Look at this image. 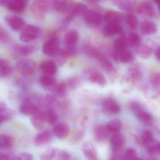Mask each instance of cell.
Masks as SVG:
<instances>
[{
    "instance_id": "6da1fadb",
    "label": "cell",
    "mask_w": 160,
    "mask_h": 160,
    "mask_svg": "<svg viewBox=\"0 0 160 160\" xmlns=\"http://www.w3.org/2000/svg\"><path fill=\"white\" fill-rule=\"evenodd\" d=\"M16 67L22 75L25 78L32 76L36 70L35 63L30 59L19 60L16 64Z\"/></svg>"
},
{
    "instance_id": "7a4b0ae2",
    "label": "cell",
    "mask_w": 160,
    "mask_h": 160,
    "mask_svg": "<svg viewBox=\"0 0 160 160\" xmlns=\"http://www.w3.org/2000/svg\"><path fill=\"white\" fill-rule=\"evenodd\" d=\"M40 104L39 101H35L32 99L28 98L24 100L20 106V113L23 115L32 116L38 111L41 110Z\"/></svg>"
},
{
    "instance_id": "3957f363",
    "label": "cell",
    "mask_w": 160,
    "mask_h": 160,
    "mask_svg": "<svg viewBox=\"0 0 160 160\" xmlns=\"http://www.w3.org/2000/svg\"><path fill=\"white\" fill-rule=\"evenodd\" d=\"M40 32V29L38 26L28 24L22 29L19 36L20 40L24 43L32 42L37 39Z\"/></svg>"
},
{
    "instance_id": "277c9868",
    "label": "cell",
    "mask_w": 160,
    "mask_h": 160,
    "mask_svg": "<svg viewBox=\"0 0 160 160\" xmlns=\"http://www.w3.org/2000/svg\"><path fill=\"white\" fill-rule=\"evenodd\" d=\"M101 108L104 113L111 115L118 114L121 110L116 101L110 97L106 98L102 100Z\"/></svg>"
},
{
    "instance_id": "5b68a950",
    "label": "cell",
    "mask_w": 160,
    "mask_h": 160,
    "mask_svg": "<svg viewBox=\"0 0 160 160\" xmlns=\"http://www.w3.org/2000/svg\"><path fill=\"white\" fill-rule=\"evenodd\" d=\"M49 9L48 0H34L31 4V12L38 18H41L46 15Z\"/></svg>"
},
{
    "instance_id": "8992f818",
    "label": "cell",
    "mask_w": 160,
    "mask_h": 160,
    "mask_svg": "<svg viewBox=\"0 0 160 160\" xmlns=\"http://www.w3.org/2000/svg\"><path fill=\"white\" fill-rule=\"evenodd\" d=\"M78 39V34L76 31L71 30L67 33L65 37V42L67 49L65 50L68 56L73 55L76 53L75 45Z\"/></svg>"
},
{
    "instance_id": "52a82bcc",
    "label": "cell",
    "mask_w": 160,
    "mask_h": 160,
    "mask_svg": "<svg viewBox=\"0 0 160 160\" xmlns=\"http://www.w3.org/2000/svg\"><path fill=\"white\" fill-rule=\"evenodd\" d=\"M59 41L56 39H52L46 41L42 47L44 54L51 57L56 56L60 51Z\"/></svg>"
},
{
    "instance_id": "ba28073f",
    "label": "cell",
    "mask_w": 160,
    "mask_h": 160,
    "mask_svg": "<svg viewBox=\"0 0 160 160\" xmlns=\"http://www.w3.org/2000/svg\"><path fill=\"white\" fill-rule=\"evenodd\" d=\"M126 142L125 136L120 132L113 133L110 139L111 148L113 153H119Z\"/></svg>"
},
{
    "instance_id": "9c48e42d",
    "label": "cell",
    "mask_w": 160,
    "mask_h": 160,
    "mask_svg": "<svg viewBox=\"0 0 160 160\" xmlns=\"http://www.w3.org/2000/svg\"><path fill=\"white\" fill-rule=\"evenodd\" d=\"M53 135L52 132L48 130L41 131L35 137V144L38 146H44L49 144L53 140Z\"/></svg>"
},
{
    "instance_id": "30bf717a",
    "label": "cell",
    "mask_w": 160,
    "mask_h": 160,
    "mask_svg": "<svg viewBox=\"0 0 160 160\" xmlns=\"http://www.w3.org/2000/svg\"><path fill=\"white\" fill-rule=\"evenodd\" d=\"M4 19L10 28L13 31L16 32L20 31L25 26V21L20 17L7 15L5 17Z\"/></svg>"
},
{
    "instance_id": "8fae6325",
    "label": "cell",
    "mask_w": 160,
    "mask_h": 160,
    "mask_svg": "<svg viewBox=\"0 0 160 160\" xmlns=\"http://www.w3.org/2000/svg\"><path fill=\"white\" fill-rule=\"evenodd\" d=\"M31 124L37 130H40L45 127L47 123L45 112L42 110L38 111L31 117Z\"/></svg>"
},
{
    "instance_id": "7c38bea8",
    "label": "cell",
    "mask_w": 160,
    "mask_h": 160,
    "mask_svg": "<svg viewBox=\"0 0 160 160\" xmlns=\"http://www.w3.org/2000/svg\"><path fill=\"white\" fill-rule=\"evenodd\" d=\"M70 129L68 125L65 122H60L55 124L52 129L53 134L59 139H65L69 134Z\"/></svg>"
},
{
    "instance_id": "4fadbf2b",
    "label": "cell",
    "mask_w": 160,
    "mask_h": 160,
    "mask_svg": "<svg viewBox=\"0 0 160 160\" xmlns=\"http://www.w3.org/2000/svg\"><path fill=\"white\" fill-rule=\"evenodd\" d=\"M83 154L87 159L96 160L98 159V152L92 143L86 142L83 143L82 147Z\"/></svg>"
},
{
    "instance_id": "5bb4252c",
    "label": "cell",
    "mask_w": 160,
    "mask_h": 160,
    "mask_svg": "<svg viewBox=\"0 0 160 160\" xmlns=\"http://www.w3.org/2000/svg\"><path fill=\"white\" fill-rule=\"evenodd\" d=\"M111 132L105 125H99L94 131L95 139L99 142H103L108 140Z\"/></svg>"
},
{
    "instance_id": "9a60e30c",
    "label": "cell",
    "mask_w": 160,
    "mask_h": 160,
    "mask_svg": "<svg viewBox=\"0 0 160 160\" xmlns=\"http://www.w3.org/2000/svg\"><path fill=\"white\" fill-rule=\"evenodd\" d=\"M40 68L45 75L54 76L57 72V66L56 63L51 60H45L41 62Z\"/></svg>"
},
{
    "instance_id": "2e32d148",
    "label": "cell",
    "mask_w": 160,
    "mask_h": 160,
    "mask_svg": "<svg viewBox=\"0 0 160 160\" xmlns=\"http://www.w3.org/2000/svg\"><path fill=\"white\" fill-rule=\"evenodd\" d=\"M123 32V27L118 23H107L103 28V34L106 36H113L121 34Z\"/></svg>"
},
{
    "instance_id": "e0dca14e",
    "label": "cell",
    "mask_w": 160,
    "mask_h": 160,
    "mask_svg": "<svg viewBox=\"0 0 160 160\" xmlns=\"http://www.w3.org/2000/svg\"><path fill=\"white\" fill-rule=\"evenodd\" d=\"M39 84L45 90L52 91L56 84V79L53 76L45 75L40 77L39 80Z\"/></svg>"
},
{
    "instance_id": "ac0fdd59",
    "label": "cell",
    "mask_w": 160,
    "mask_h": 160,
    "mask_svg": "<svg viewBox=\"0 0 160 160\" xmlns=\"http://www.w3.org/2000/svg\"><path fill=\"white\" fill-rule=\"evenodd\" d=\"M141 33L145 35L154 34L157 31V26L153 21L144 20L141 23L140 25Z\"/></svg>"
},
{
    "instance_id": "d6986e66",
    "label": "cell",
    "mask_w": 160,
    "mask_h": 160,
    "mask_svg": "<svg viewBox=\"0 0 160 160\" xmlns=\"http://www.w3.org/2000/svg\"><path fill=\"white\" fill-rule=\"evenodd\" d=\"M15 114V111L8 108L4 102H0V124L12 119Z\"/></svg>"
},
{
    "instance_id": "ffe728a7",
    "label": "cell",
    "mask_w": 160,
    "mask_h": 160,
    "mask_svg": "<svg viewBox=\"0 0 160 160\" xmlns=\"http://www.w3.org/2000/svg\"><path fill=\"white\" fill-rule=\"evenodd\" d=\"M38 47L35 45H16L14 47V50L18 55L26 56L36 51Z\"/></svg>"
},
{
    "instance_id": "44dd1931",
    "label": "cell",
    "mask_w": 160,
    "mask_h": 160,
    "mask_svg": "<svg viewBox=\"0 0 160 160\" xmlns=\"http://www.w3.org/2000/svg\"><path fill=\"white\" fill-rule=\"evenodd\" d=\"M26 0H11L7 8L15 13H22L26 6Z\"/></svg>"
},
{
    "instance_id": "7402d4cb",
    "label": "cell",
    "mask_w": 160,
    "mask_h": 160,
    "mask_svg": "<svg viewBox=\"0 0 160 160\" xmlns=\"http://www.w3.org/2000/svg\"><path fill=\"white\" fill-rule=\"evenodd\" d=\"M84 16L87 22L92 25H98L102 21L101 15L96 11L88 10Z\"/></svg>"
},
{
    "instance_id": "603a6c76",
    "label": "cell",
    "mask_w": 160,
    "mask_h": 160,
    "mask_svg": "<svg viewBox=\"0 0 160 160\" xmlns=\"http://www.w3.org/2000/svg\"><path fill=\"white\" fill-rule=\"evenodd\" d=\"M137 11L140 14L148 17H151L155 14L154 6L148 1L142 3L138 7Z\"/></svg>"
},
{
    "instance_id": "cb8c5ba5",
    "label": "cell",
    "mask_w": 160,
    "mask_h": 160,
    "mask_svg": "<svg viewBox=\"0 0 160 160\" xmlns=\"http://www.w3.org/2000/svg\"><path fill=\"white\" fill-rule=\"evenodd\" d=\"M133 112L135 114L136 118L142 123L148 125L151 124L153 121V117L151 114L144 110L142 107Z\"/></svg>"
},
{
    "instance_id": "d4e9b609",
    "label": "cell",
    "mask_w": 160,
    "mask_h": 160,
    "mask_svg": "<svg viewBox=\"0 0 160 160\" xmlns=\"http://www.w3.org/2000/svg\"><path fill=\"white\" fill-rule=\"evenodd\" d=\"M54 7L60 12H68L72 10L73 2L71 0H55Z\"/></svg>"
},
{
    "instance_id": "484cf974",
    "label": "cell",
    "mask_w": 160,
    "mask_h": 160,
    "mask_svg": "<svg viewBox=\"0 0 160 160\" xmlns=\"http://www.w3.org/2000/svg\"><path fill=\"white\" fill-rule=\"evenodd\" d=\"M89 80L91 82L101 86H104L106 84V80L102 72L98 70L92 71L89 75Z\"/></svg>"
},
{
    "instance_id": "4316f807",
    "label": "cell",
    "mask_w": 160,
    "mask_h": 160,
    "mask_svg": "<svg viewBox=\"0 0 160 160\" xmlns=\"http://www.w3.org/2000/svg\"><path fill=\"white\" fill-rule=\"evenodd\" d=\"M112 57L114 60L116 62L127 63L132 60V54L130 51L127 49L121 53H117L114 51L112 53Z\"/></svg>"
},
{
    "instance_id": "83f0119b",
    "label": "cell",
    "mask_w": 160,
    "mask_h": 160,
    "mask_svg": "<svg viewBox=\"0 0 160 160\" xmlns=\"http://www.w3.org/2000/svg\"><path fill=\"white\" fill-rule=\"evenodd\" d=\"M104 19L107 23H119L122 20V16L118 12L109 11L104 15Z\"/></svg>"
},
{
    "instance_id": "f1b7e54d",
    "label": "cell",
    "mask_w": 160,
    "mask_h": 160,
    "mask_svg": "<svg viewBox=\"0 0 160 160\" xmlns=\"http://www.w3.org/2000/svg\"><path fill=\"white\" fill-rule=\"evenodd\" d=\"M44 112L46 116V121L48 124L51 125L56 124L58 121V116L54 109L46 108Z\"/></svg>"
},
{
    "instance_id": "f546056e",
    "label": "cell",
    "mask_w": 160,
    "mask_h": 160,
    "mask_svg": "<svg viewBox=\"0 0 160 160\" xmlns=\"http://www.w3.org/2000/svg\"><path fill=\"white\" fill-rule=\"evenodd\" d=\"M154 136L151 131L146 130L143 132L140 139V142L143 146L146 147L154 142Z\"/></svg>"
},
{
    "instance_id": "4dcf8cb0",
    "label": "cell",
    "mask_w": 160,
    "mask_h": 160,
    "mask_svg": "<svg viewBox=\"0 0 160 160\" xmlns=\"http://www.w3.org/2000/svg\"><path fill=\"white\" fill-rule=\"evenodd\" d=\"M116 2L120 9L126 11H131L135 8L137 3V0H118Z\"/></svg>"
},
{
    "instance_id": "1f68e13d",
    "label": "cell",
    "mask_w": 160,
    "mask_h": 160,
    "mask_svg": "<svg viewBox=\"0 0 160 160\" xmlns=\"http://www.w3.org/2000/svg\"><path fill=\"white\" fill-rule=\"evenodd\" d=\"M52 91L53 93V95L55 96L62 97L66 95L67 92V85L63 82L56 83Z\"/></svg>"
},
{
    "instance_id": "d6a6232c",
    "label": "cell",
    "mask_w": 160,
    "mask_h": 160,
    "mask_svg": "<svg viewBox=\"0 0 160 160\" xmlns=\"http://www.w3.org/2000/svg\"><path fill=\"white\" fill-rule=\"evenodd\" d=\"M96 59L98 60L100 63L102 68H103L106 71L110 72L114 71V68L112 65V63L101 54H99Z\"/></svg>"
},
{
    "instance_id": "836d02e7",
    "label": "cell",
    "mask_w": 160,
    "mask_h": 160,
    "mask_svg": "<svg viewBox=\"0 0 160 160\" xmlns=\"http://www.w3.org/2000/svg\"><path fill=\"white\" fill-rule=\"evenodd\" d=\"M106 126L109 132L113 134L120 132L122 128V122L119 119H113L111 120Z\"/></svg>"
},
{
    "instance_id": "e575fe53",
    "label": "cell",
    "mask_w": 160,
    "mask_h": 160,
    "mask_svg": "<svg viewBox=\"0 0 160 160\" xmlns=\"http://www.w3.org/2000/svg\"><path fill=\"white\" fill-rule=\"evenodd\" d=\"M149 84L157 95H160V73L153 74L150 77Z\"/></svg>"
},
{
    "instance_id": "d590c367",
    "label": "cell",
    "mask_w": 160,
    "mask_h": 160,
    "mask_svg": "<svg viewBox=\"0 0 160 160\" xmlns=\"http://www.w3.org/2000/svg\"><path fill=\"white\" fill-rule=\"evenodd\" d=\"M13 141L10 136L6 134L0 135V148L8 149L13 146Z\"/></svg>"
},
{
    "instance_id": "8d00e7d4",
    "label": "cell",
    "mask_w": 160,
    "mask_h": 160,
    "mask_svg": "<svg viewBox=\"0 0 160 160\" xmlns=\"http://www.w3.org/2000/svg\"><path fill=\"white\" fill-rule=\"evenodd\" d=\"M88 9L85 5L82 3H78L74 6L72 10H71V15L68 19L72 18L74 16L76 15H81L84 16L87 12Z\"/></svg>"
},
{
    "instance_id": "74e56055",
    "label": "cell",
    "mask_w": 160,
    "mask_h": 160,
    "mask_svg": "<svg viewBox=\"0 0 160 160\" xmlns=\"http://www.w3.org/2000/svg\"><path fill=\"white\" fill-rule=\"evenodd\" d=\"M114 51L121 53L127 50V44L123 38L117 39L114 41Z\"/></svg>"
},
{
    "instance_id": "f35d334b",
    "label": "cell",
    "mask_w": 160,
    "mask_h": 160,
    "mask_svg": "<svg viewBox=\"0 0 160 160\" xmlns=\"http://www.w3.org/2000/svg\"><path fill=\"white\" fill-rule=\"evenodd\" d=\"M56 96L52 95H47L45 97V104L46 108H52L55 109V107H59L60 102L56 99Z\"/></svg>"
},
{
    "instance_id": "ab89813d",
    "label": "cell",
    "mask_w": 160,
    "mask_h": 160,
    "mask_svg": "<svg viewBox=\"0 0 160 160\" xmlns=\"http://www.w3.org/2000/svg\"><path fill=\"white\" fill-rule=\"evenodd\" d=\"M57 150L52 147H48L46 149L40 156V159L51 160L53 159L56 156Z\"/></svg>"
},
{
    "instance_id": "60d3db41",
    "label": "cell",
    "mask_w": 160,
    "mask_h": 160,
    "mask_svg": "<svg viewBox=\"0 0 160 160\" xmlns=\"http://www.w3.org/2000/svg\"><path fill=\"white\" fill-rule=\"evenodd\" d=\"M129 44L132 47L140 46L141 42V37L136 33H132L129 35L128 38Z\"/></svg>"
},
{
    "instance_id": "b9f144b4",
    "label": "cell",
    "mask_w": 160,
    "mask_h": 160,
    "mask_svg": "<svg viewBox=\"0 0 160 160\" xmlns=\"http://www.w3.org/2000/svg\"><path fill=\"white\" fill-rule=\"evenodd\" d=\"M138 54L141 58L147 59L152 54V49L147 46H142L138 49Z\"/></svg>"
},
{
    "instance_id": "7bdbcfd3",
    "label": "cell",
    "mask_w": 160,
    "mask_h": 160,
    "mask_svg": "<svg viewBox=\"0 0 160 160\" xmlns=\"http://www.w3.org/2000/svg\"><path fill=\"white\" fill-rule=\"evenodd\" d=\"M126 21L127 25L131 29L135 30L138 27V20L134 15L132 14L128 15L126 18Z\"/></svg>"
},
{
    "instance_id": "ee69618b",
    "label": "cell",
    "mask_w": 160,
    "mask_h": 160,
    "mask_svg": "<svg viewBox=\"0 0 160 160\" xmlns=\"http://www.w3.org/2000/svg\"><path fill=\"white\" fill-rule=\"evenodd\" d=\"M13 68L9 62H8L0 69V76L2 77H7L10 76L13 72Z\"/></svg>"
},
{
    "instance_id": "f6af8a7d",
    "label": "cell",
    "mask_w": 160,
    "mask_h": 160,
    "mask_svg": "<svg viewBox=\"0 0 160 160\" xmlns=\"http://www.w3.org/2000/svg\"><path fill=\"white\" fill-rule=\"evenodd\" d=\"M55 157V159L58 160H68L71 159V156L65 150H57Z\"/></svg>"
},
{
    "instance_id": "bcb514c9",
    "label": "cell",
    "mask_w": 160,
    "mask_h": 160,
    "mask_svg": "<svg viewBox=\"0 0 160 160\" xmlns=\"http://www.w3.org/2000/svg\"><path fill=\"white\" fill-rule=\"evenodd\" d=\"M124 155L125 159L135 160L138 159L137 152L133 148H128Z\"/></svg>"
},
{
    "instance_id": "7dc6e473",
    "label": "cell",
    "mask_w": 160,
    "mask_h": 160,
    "mask_svg": "<svg viewBox=\"0 0 160 160\" xmlns=\"http://www.w3.org/2000/svg\"><path fill=\"white\" fill-rule=\"evenodd\" d=\"M11 39L9 34L6 30L0 24V42H7Z\"/></svg>"
},
{
    "instance_id": "c3c4849f",
    "label": "cell",
    "mask_w": 160,
    "mask_h": 160,
    "mask_svg": "<svg viewBox=\"0 0 160 160\" xmlns=\"http://www.w3.org/2000/svg\"><path fill=\"white\" fill-rule=\"evenodd\" d=\"M83 132L81 130H77L74 132L71 137V142L75 143L79 142L83 136Z\"/></svg>"
},
{
    "instance_id": "681fc988",
    "label": "cell",
    "mask_w": 160,
    "mask_h": 160,
    "mask_svg": "<svg viewBox=\"0 0 160 160\" xmlns=\"http://www.w3.org/2000/svg\"><path fill=\"white\" fill-rule=\"evenodd\" d=\"M33 159V156L27 152H22L19 154L15 157V160H32Z\"/></svg>"
},
{
    "instance_id": "f907efd6",
    "label": "cell",
    "mask_w": 160,
    "mask_h": 160,
    "mask_svg": "<svg viewBox=\"0 0 160 160\" xmlns=\"http://www.w3.org/2000/svg\"><path fill=\"white\" fill-rule=\"evenodd\" d=\"M80 82V80L77 77L72 78L68 80V85L71 89H74L77 88L79 85Z\"/></svg>"
},
{
    "instance_id": "816d5d0a",
    "label": "cell",
    "mask_w": 160,
    "mask_h": 160,
    "mask_svg": "<svg viewBox=\"0 0 160 160\" xmlns=\"http://www.w3.org/2000/svg\"><path fill=\"white\" fill-rule=\"evenodd\" d=\"M10 155L7 154L0 153V160H14L15 158L13 157Z\"/></svg>"
},
{
    "instance_id": "f5cc1de1",
    "label": "cell",
    "mask_w": 160,
    "mask_h": 160,
    "mask_svg": "<svg viewBox=\"0 0 160 160\" xmlns=\"http://www.w3.org/2000/svg\"><path fill=\"white\" fill-rule=\"evenodd\" d=\"M10 1L11 0H0V6L7 7Z\"/></svg>"
},
{
    "instance_id": "db71d44e",
    "label": "cell",
    "mask_w": 160,
    "mask_h": 160,
    "mask_svg": "<svg viewBox=\"0 0 160 160\" xmlns=\"http://www.w3.org/2000/svg\"><path fill=\"white\" fill-rule=\"evenodd\" d=\"M155 55L156 58L160 62V47H159L155 52Z\"/></svg>"
},
{
    "instance_id": "11a10c76",
    "label": "cell",
    "mask_w": 160,
    "mask_h": 160,
    "mask_svg": "<svg viewBox=\"0 0 160 160\" xmlns=\"http://www.w3.org/2000/svg\"><path fill=\"white\" fill-rule=\"evenodd\" d=\"M158 153L160 154V143H158Z\"/></svg>"
},
{
    "instance_id": "9f6ffc18",
    "label": "cell",
    "mask_w": 160,
    "mask_h": 160,
    "mask_svg": "<svg viewBox=\"0 0 160 160\" xmlns=\"http://www.w3.org/2000/svg\"><path fill=\"white\" fill-rule=\"evenodd\" d=\"M155 3H156L157 4H158L159 3H160V0H153Z\"/></svg>"
},
{
    "instance_id": "6f0895ef",
    "label": "cell",
    "mask_w": 160,
    "mask_h": 160,
    "mask_svg": "<svg viewBox=\"0 0 160 160\" xmlns=\"http://www.w3.org/2000/svg\"><path fill=\"white\" fill-rule=\"evenodd\" d=\"M158 6L159 10V11L160 12V3H159L158 4Z\"/></svg>"
},
{
    "instance_id": "680465c9",
    "label": "cell",
    "mask_w": 160,
    "mask_h": 160,
    "mask_svg": "<svg viewBox=\"0 0 160 160\" xmlns=\"http://www.w3.org/2000/svg\"><path fill=\"white\" fill-rule=\"evenodd\" d=\"M90 1H98V0H90Z\"/></svg>"
},
{
    "instance_id": "91938a15",
    "label": "cell",
    "mask_w": 160,
    "mask_h": 160,
    "mask_svg": "<svg viewBox=\"0 0 160 160\" xmlns=\"http://www.w3.org/2000/svg\"><path fill=\"white\" fill-rule=\"evenodd\" d=\"M117 1V0H115V1Z\"/></svg>"
}]
</instances>
